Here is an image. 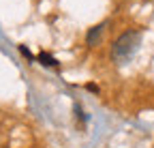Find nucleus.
I'll list each match as a JSON object with an SVG mask.
<instances>
[{"instance_id":"obj_1","label":"nucleus","mask_w":154,"mask_h":148,"mask_svg":"<svg viewBox=\"0 0 154 148\" xmlns=\"http://www.w3.org/2000/svg\"><path fill=\"white\" fill-rule=\"evenodd\" d=\"M141 43V32L139 30H128L124 34H120L118 39H116L113 47H111V58L113 62H118V65H124L135 52H137Z\"/></svg>"},{"instance_id":"obj_2","label":"nucleus","mask_w":154,"mask_h":148,"mask_svg":"<svg viewBox=\"0 0 154 148\" xmlns=\"http://www.w3.org/2000/svg\"><path fill=\"white\" fill-rule=\"evenodd\" d=\"M103 24H99V26H92L90 30H88V34H86V43L88 45H96L101 41V36H103Z\"/></svg>"},{"instance_id":"obj_3","label":"nucleus","mask_w":154,"mask_h":148,"mask_svg":"<svg viewBox=\"0 0 154 148\" xmlns=\"http://www.w3.org/2000/svg\"><path fill=\"white\" fill-rule=\"evenodd\" d=\"M38 58L43 60V65H49V67H56V65H58V62H56V60H54L51 56H47V54H41V56H38Z\"/></svg>"}]
</instances>
